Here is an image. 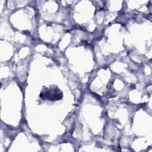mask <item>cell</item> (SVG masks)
I'll list each match as a JSON object with an SVG mask.
<instances>
[{"mask_svg":"<svg viewBox=\"0 0 152 152\" xmlns=\"http://www.w3.org/2000/svg\"><path fill=\"white\" fill-rule=\"evenodd\" d=\"M42 99H47L50 100H59L62 97V93L59 90L48 88L46 90H42L40 95Z\"/></svg>","mask_w":152,"mask_h":152,"instance_id":"6da1fadb","label":"cell"}]
</instances>
